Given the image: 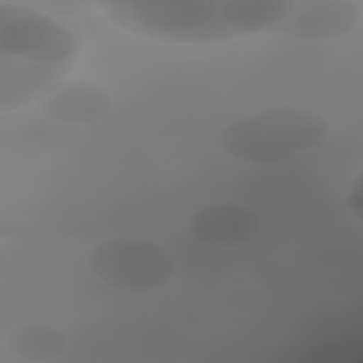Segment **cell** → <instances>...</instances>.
<instances>
[{"label":"cell","instance_id":"30bf717a","mask_svg":"<svg viewBox=\"0 0 363 363\" xmlns=\"http://www.w3.org/2000/svg\"><path fill=\"white\" fill-rule=\"evenodd\" d=\"M65 71L67 68L61 67H38L11 60V85L1 86V111H16L43 98Z\"/></svg>","mask_w":363,"mask_h":363},{"label":"cell","instance_id":"ba28073f","mask_svg":"<svg viewBox=\"0 0 363 363\" xmlns=\"http://www.w3.org/2000/svg\"><path fill=\"white\" fill-rule=\"evenodd\" d=\"M294 0H227L220 1V20L231 37L275 31L291 14Z\"/></svg>","mask_w":363,"mask_h":363},{"label":"cell","instance_id":"9c48e42d","mask_svg":"<svg viewBox=\"0 0 363 363\" xmlns=\"http://www.w3.org/2000/svg\"><path fill=\"white\" fill-rule=\"evenodd\" d=\"M6 349L24 362H48L58 359L68 350V337L55 325L28 322L9 333Z\"/></svg>","mask_w":363,"mask_h":363},{"label":"cell","instance_id":"277c9868","mask_svg":"<svg viewBox=\"0 0 363 363\" xmlns=\"http://www.w3.org/2000/svg\"><path fill=\"white\" fill-rule=\"evenodd\" d=\"M77 33L52 16L28 9L1 13L0 50L4 57L38 67L68 68L77 57Z\"/></svg>","mask_w":363,"mask_h":363},{"label":"cell","instance_id":"7a4b0ae2","mask_svg":"<svg viewBox=\"0 0 363 363\" xmlns=\"http://www.w3.org/2000/svg\"><path fill=\"white\" fill-rule=\"evenodd\" d=\"M118 24L164 41L204 44L231 38L220 1H115L101 4Z\"/></svg>","mask_w":363,"mask_h":363},{"label":"cell","instance_id":"3957f363","mask_svg":"<svg viewBox=\"0 0 363 363\" xmlns=\"http://www.w3.org/2000/svg\"><path fill=\"white\" fill-rule=\"evenodd\" d=\"M86 264L102 284L126 294L162 289L176 272V261L167 248L136 235H116L99 241L88 252Z\"/></svg>","mask_w":363,"mask_h":363},{"label":"cell","instance_id":"6da1fadb","mask_svg":"<svg viewBox=\"0 0 363 363\" xmlns=\"http://www.w3.org/2000/svg\"><path fill=\"white\" fill-rule=\"evenodd\" d=\"M330 135L329 121L301 105H278L237 118L218 133L221 150L231 159L271 166L320 147Z\"/></svg>","mask_w":363,"mask_h":363},{"label":"cell","instance_id":"8992f818","mask_svg":"<svg viewBox=\"0 0 363 363\" xmlns=\"http://www.w3.org/2000/svg\"><path fill=\"white\" fill-rule=\"evenodd\" d=\"M115 106L112 92L94 81H67L40 99V113L51 122L79 126L105 119Z\"/></svg>","mask_w":363,"mask_h":363},{"label":"cell","instance_id":"5b68a950","mask_svg":"<svg viewBox=\"0 0 363 363\" xmlns=\"http://www.w3.org/2000/svg\"><path fill=\"white\" fill-rule=\"evenodd\" d=\"M360 20L362 7L353 0L296 1L275 33L305 41L333 40L352 33Z\"/></svg>","mask_w":363,"mask_h":363},{"label":"cell","instance_id":"52a82bcc","mask_svg":"<svg viewBox=\"0 0 363 363\" xmlns=\"http://www.w3.org/2000/svg\"><path fill=\"white\" fill-rule=\"evenodd\" d=\"M191 235L201 244L237 248L250 244L261 233V217L237 203H214L199 208L189 221Z\"/></svg>","mask_w":363,"mask_h":363}]
</instances>
